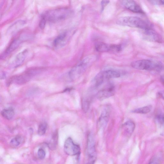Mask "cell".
Wrapping results in <instances>:
<instances>
[{
	"instance_id": "22",
	"label": "cell",
	"mask_w": 164,
	"mask_h": 164,
	"mask_svg": "<svg viewBox=\"0 0 164 164\" xmlns=\"http://www.w3.org/2000/svg\"><path fill=\"white\" fill-rule=\"evenodd\" d=\"M38 155L40 159H44L46 156L45 151L43 149L40 148L38 150Z\"/></svg>"
},
{
	"instance_id": "2",
	"label": "cell",
	"mask_w": 164,
	"mask_h": 164,
	"mask_svg": "<svg viewBox=\"0 0 164 164\" xmlns=\"http://www.w3.org/2000/svg\"><path fill=\"white\" fill-rule=\"evenodd\" d=\"M117 23L121 26L140 28L143 30L151 28L148 23L140 18L134 16L120 17L117 20Z\"/></svg>"
},
{
	"instance_id": "12",
	"label": "cell",
	"mask_w": 164,
	"mask_h": 164,
	"mask_svg": "<svg viewBox=\"0 0 164 164\" xmlns=\"http://www.w3.org/2000/svg\"><path fill=\"white\" fill-rule=\"evenodd\" d=\"M135 128V125L133 121L129 120L126 121L123 125V131L126 135H131Z\"/></svg>"
},
{
	"instance_id": "26",
	"label": "cell",
	"mask_w": 164,
	"mask_h": 164,
	"mask_svg": "<svg viewBox=\"0 0 164 164\" xmlns=\"http://www.w3.org/2000/svg\"><path fill=\"white\" fill-rule=\"evenodd\" d=\"M109 1H102L101 2L102 10H103L106 6L109 3Z\"/></svg>"
},
{
	"instance_id": "20",
	"label": "cell",
	"mask_w": 164,
	"mask_h": 164,
	"mask_svg": "<svg viewBox=\"0 0 164 164\" xmlns=\"http://www.w3.org/2000/svg\"><path fill=\"white\" fill-rule=\"evenodd\" d=\"M23 138L20 136H17L11 140L10 144L12 146L17 147L23 141Z\"/></svg>"
},
{
	"instance_id": "5",
	"label": "cell",
	"mask_w": 164,
	"mask_h": 164,
	"mask_svg": "<svg viewBox=\"0 0 164 164\" xmlns=\"http://www.w3.org/2000/svg\"><path fill=\"white\" fill-rule=\"evenodd\" d=\"M131 65L134 68L140 70L153 71L159 69V65L148 60H141L132 62Z\"/></svg>"
},
{
	"instance_id": "23",
	"label": "cell",
	"mask_w": 164,
	"mask_h": 164,
	"mask_svg": "<svg viewBox=\"0 0 164 164\" xmlns=\"http://www.w3.org/2000/svg\"><path fill=\"white\" fill-rule=\"evenodd\" d=\"M157 120L158 122L164 127V114L157 117Z\"/></svg>"
},
{
	"instance_id": "27",
	"label": "cell",
	"mask_w": 164,
	"mask_h": 164,
	"mask_svg": "<svg viewBox=\"0 0 164 164\" xmlns=\"http://www.w3.org/2000/svg\"><path fill=\"white\" fill-rule=\"evenodd\" d=\"M159 94L161 98L164 100V91H161Z\"/></svg>"
},
{
	"instance_id": "13",
	"label": "cell",
	"mask_w": 164,
	"mask_h": 164,
	"mask_svg": "<svg viewBox=\"0 0 164 164\" xmlns=\"http://www.w3.org/2000/svg\"><path fill=\"white\" fill-rule=\"evenodd\" d=\"M22 41V40L19 38L13 40L5 51L4 55H6L14 51L19 46Z\"/></svg>"
},
{
	"instance_id": "3",
	"label": "cell",
	"mask_w": 164,
	"mask_h": 164,
	"mask_svg": "<svg viewBox=\"0 0 164 164\" xmlns=\"http://www.w3.org/2000/svg\"><path fill=\"white\" fill-rule=\"evenodd\" d=\"M96 59V57L92 56L84 59L74 67L69 72V76L72 80H75L84 73L88 66Z\"/></svg>"
},
{
	"instance_id": "9",
	"label": "cell",
	"mask_w": 164,
	"mask_h": 164,
	"mask_svg": "<svg viewBox=\"0 0 164 164\" xmlns=\"http://www.w3.org/2000/svg\"><path fill=\"white\" fill-rule=\"evenodd\" d=\"M143 30V36L145 40L151 41L162 42V40L160 36L151 28Z\"/></svg>"
},
{
	"instance_id": "8",
	"label": "cell",
	"mask_w": 164,
	"mask_h": 164,
	"mask_svg": "<svg viewBox=\"0 0 164 164\" xmlns=\"http://www.w3.org/2000/svg\"><path fill=\"white\" fill-rule=\"evenodd\" d=\"M115 88L112 84H109L97 93V98L100 100H103L109 98L114 94Z\"/></svg>"
},
{
	"instance_id": "6",
	"label": "cell",
	"mask_w": 164,
	"mask_h": 164,
	"mask_svg": "<svg viewBox=\"0 0 164 164\" xmlns=\"http://www.w3.org/2000/svg\"><path fill=\"white\" fill-rule=\"evenodd\" d=\"M87 155L88 164H94L96 160V154L94 139L91 134L88 138Z\"/></svg>"
},
{
	"instance_id": "7",
	"label": "cell",
	"mask_w": 164,
	"mask_h": 164,
	"mask_svg": "<svg viewBox=\"0 0 164 164\" xmlns=\"http://www.w3.org/2000/svg\"><path fill=\"white\" fill-rule=\"evenodd\" d=\"M64 148L65 153L69 155L75 156L80 154V147L75 144L71 138H69L66 140Z\"/></svg>"
},
{
	"instance_id": "1",
	"label": "cell",
	"mask_w": 164,
	"mask_h": 164,
	"mask_svg": "<svg viewBox=\"0 0 164 164\" xmlns=\"http://www.w3.org/2000/svg\"><path fill=\"white\" fill-rule=\"evenodd\" d=\"M72 12L70 9L61 8L48 11L42 14L41 19L47 22L56 23L63 21L69 17Z\"/></svg>"
},
{
	"instance_id": "10",
	"label": "cell",
	"mask_w": 164,
	"mask_h": 164,
	"mask_svg": "<svg viewBox=\"0 0 164 164\" xmlns=\"http://www.w3.org/2000/svg\"><path fill=\"white\" fill-rule=\"evenodd\" d=\"M121 3L124 8L133 12L144 13L141 7L134 1L124 0L121 1Z\"/></svg>"
},
{
	"instance_id": "14",
	"label": "cell",
	"mask_w": 164,
	"mask_h": 164,
	"mask_svg": "<svg viewBox=\"0 0 164 164\" xmlns=\"http://www.w3.org/2000/svg\"><path fill=\"white\" fill-rule=\"evenodd\" d=\"M109 116V111L107 110H104L102 113L98 121V125L99 127H105L108 120Z\"/></svg>"
},
{
	"instance_id": "25",
	"label": "cell",
	"mask_w": 164,
	"mask_h": 164,
	"mask_svg": "<svg viewBox=\"0 0 164 164\" xmlns=\"http://www.w3.org/2000/svg\"><path fill=\"white\" fill-rule=\"evenodd\" d=\"M151 3L154 5H164V1L161 0V1H149Z\"/></svg>"
},
{
	"instance_id": "17",
	"label": "cell",
	"mask_w": 164,
	"mask_h": 164,
	"mask_svg": "<svg viewBox=\"0 0 164 164\" xmlns=\"http://www.w3.org/2000/svg\"><path fill=\"white\" fill-rule=\"evenodd\" d=\"M1 114L5 118L10 120L13 118L15 113L12 108H9L4 109L1 112Z\"/></svg>"
},
{
	"instance_id": "24",
	"label": "cell",
	"mask_w": 164,
	"mask_h": 164,
	"mask_svg": "<svg viewBox=\"0 0 164 164\" xmlns=\"http://www.w3.org/2000/svg\"><path fill=\"white\" fill-rule=\"evenodd\" d=\"M89 103L87 100H84L82 103V107L84 111L85 112L87 111L89 108Z\"/></svg>"
},
{
	"instance_id": "21",
	"label": "cell",
	"mask_w": 164,
	"mask_h": 164,
	"mask_svg": "<svg viewBox=\"0 0 164 164\" xmlns=\"http://www.w3.org/2000/svg\"><path fill=\"white\" fill-rule=\"evenodd\" d=\"M47 124L46 123H42L39 125L38 129V133L40 136L45 134L47 128Z\"/></svg>"
},
{
	"instance_id": "11",
	"label": "cell",
	"mask_w": 164,
	"mask_h": 164,
	"mask_svg": "<svg viewBox=\"0 0 164 164\" xmlns=\"http://www.w3.org/2000/svg\"><path fill=\"white\" fill-rule=\"evenodd\" d=\"M69 38L68 32L67 31L63 32L60 34L54 40L53 46L56 48H61L66 44Z\"/></svg>"
},
{
	"instance_id": "16",
	"label": "cell",
	"mask_w": 164,
	"mask_h": 164,
	"mask_svg": "<svg viewBox=\"0 0 164 164\" xmlns=\"http://www.w3.org/2000/svg\"><path fill=\"white\" fill-rule=\"evenodd\" d=\"M111 45L103 43V42H98L95 46L96 49L97 51L100 52H111Z\"/></svg>"
},
{
	"instance_id": "19",
	"label": "cell",
	"mask_w": 164,
	"mask_h": 164,
	"mask_svg": "<svg viewBox=\"0 0 164 164\" xmlns=\"http://www.w3.org/2000/svg\"><path fill=\"white\" fill-rule=\"evenodd\" d=\"M152 108V106L148 105L135 109L132 111V112L136 113L147 114L151 111Z\"/></svg>"
},
{
	"instance_id": "28",
	"label": "cell",
	"mask_w": 164,
	"mask_h": 164,
	"mask_svg": "<svg viewBox=\"0 0 164 164\" xmlns=\"http://www.w3.org/2000/svg\"><path fill=\"white\" fill-rule=\"evenodd\" d=\"M161 81L164 86V75H162L160 78Z\"/></svg>"
},
{
	"instance_id": "15",
	"label": "cell",
	"mask_w": 164,
	"mask_h": 164,
	"mask_svg": "<svg viewBox=\"0 0 164 164\" xmlns=\"http://www.w3.org/2000/svg\"><path fill=\"white\" fill-rule=\"evenodd\" d=\"M164 155L162 152H158L150 160L148 164H161L163 162Z\"/></svg>"
},
{
	"instance_id": "18",
	"label": "cell",
	"mask_w": 164,
	"mask_h": 164,
	"mask_svg": "<svg viewBox=\"0 0 164 164\" xmlns=\"http://www.w3.org/2000/svg\"><path fill=\"white\" fill-rule=\"evenodd\" d=\"M27 54V51H24L17 54L16 59V65L17 66L22 64L25 60Z\"/></svg>"
},
{
	"instance_id": "4",
	"label": "cell",
	"mask_w": 164,
	"mask_h": 164,
	"mask_svg": "<svg viewBox=\"0 0 164 164\" xmlns=\"http://www.w3.org/2000/svg\"><path fill=\"white\" fill-rule=\"evenodd\" d=\"M120 76V73L113 70H108L101 72L97 75L95 79V84L96 87H99L106 80L112 78H118Z\"/></svg>"
}]
</instances>
